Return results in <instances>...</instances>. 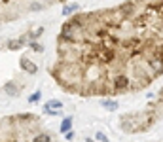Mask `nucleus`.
Returning <instances> with one entry per match:
<instances>
[{
	"label": "nucleus",
	"mask_w": 163,
	"mask_h": 142,
	"mask_svg": "<svg viewBox=\"0 0 163 142\" xmlns=\"http://www.w3.org/2000/svg\"><path fill=\"white\" fill-rule=\"evenodd\" d=\"M49 108H53V110H61L63 108V102L61 101H49V102H46Z\"/></svg>",
	"instance_id": "nucleus-10"
},
{
	"label": "nucleus",
	"mask_w": 163,
	"mask_h": 142,
	"mask_svg": "<svg viewBox=\"0 0 163 142\" xmlns=\"http://www.w3.org/2000/svg\"><path fill=\"white\" fill-rule=\"evenodd\" d=\"M104 108H108L110 112H116L118 108H119V104H118V101H110V98H104V101L101 102Z\"/></svg>",
	"instance_id": "nucleus-7"
},
{
	"label": "nucleus",
	"mask_w": 163,
	"mask_h": 142,
	"mask_svg": "<svg viewBox=\"0 0 163 142\" xmlns=\"http://www.w3.org/2000/svg\"><path fill=\"white\" fill-rule=\"evenodd\" d=\"M32 142H53V137L47 133H38V134H34Z\"/></svg>",
	"instance_id": "nucleus-6"
},
{
	"label": "nucleus",
	"mask_w": 163,
	"mask_h": 142,
	"mask_svg": "<svg viewBox=\"0 0 163 142\" xmlns=\"http://www.w3.org/2000/svg\"><path fill=\"white\" fill-rule=\"evenodd\" d=\"M68 131H72V118H63V121H61V133L63 134H67Z\"/></svg>",
	"instance_id": "nucleus-5"
},
{
	"label": "nucleus",
	"mask_w": 163,
	"mask_h": 142,
	"mask_svg": "<svg viewBox=\"0 0 163 142\" xmlns=\"http://www.w3.org/2000/svg\"><path fill=\"white\" fill-rule=\"evenodd\" d=\"M80 10V6L78 4H68V6H65V8H63V15H70V13H74V11H78Z\"/></svg>",
	"instance_id": "nucleus-8"
},
{
	"label": "nucleus",
	"mask_w": 163,
	"mask_h": 142,
	"mask_svg": "<svg viewBox=\"0 0 163 142\" xmlns=\"http://www.w3.org/2000/svg\"><path fill=\"white\" fill-rule=\"evenodd\" d=\"M83 142H95L93 138H86V140H83Z\"/></svg>",
	"instance_id": "nucleus-14"
},
{
	"label": "nucleus",
	"mask_w": 163,
	"mask_h": 142,
	"mask_svg": "<svg viewBox=\"0 0 163 142\" xmlns=\"http://www.w3.org/2000/svg\"><path fill=\"white\" fill-rule=\"evenodd\" d=\"M31 49H32V51H36V53H42V51H44V46H42V44H38V42H31Z\"/></svg>",
	"instance_id": "nucleus-9"
},
{
	"label": "nucleus",
	"mask_w": 163,
	"mask_h": 142,
	"mask_svg": "<svg viewBox=\"0 0 163 142\" xmlns=\"http://www.w3.org/2000/svg\"><path fill=\"white\" fill-rule=\"evenodd\" d=\"M95 140H99V142H110L108 137H106L104 133H101V131H97V133H95Z\"/></svg>",
	"instance_id": "nucleus-12"
},
{
	"label": "nucleus",
	"mask_w": 163,
	"mask_h": 142,
	"mask_svg": "<svg viewBox=\"0 0 163 142\" xmlns=\"http://www.w3.org/2000/svg\"><path fill=\"white\" fill-rule=\"evenodd\" d=\"M65 137H67V140H72V138H74V133H72V131H68Z\"/></svg>",
	"instance_id": "nucleus-13"
},
{
	"label": "nucleus",
	"mask_w": 163,
	"mask_h": 142,
	"mask_svg": "<svg viewBox=\"0 0 163 142\" xmlns=\"http://www.w3.org/2000/svg\"><path fill=\"white\" fill-rule=\"evenodd\" d=\"M40 97H42V93H40V91H34V93L29 97V102L31 104H34V102H38L40 101Z\"/></svg>",
	"instance_id": "nucleus-11"
},
{
	"label": "nucleus",
	"mask_w": 163,
	"mask_h": 142,
	"mask_svg": "<svg viewBox=\"0 0 163 142\" xmlns=\"http://www.w3.org/2000/svg\"><path fill=\"white\" fill-rule=\"evenodd\" d=\"M25 44H27V38L25 36L19 38V40H10L8 42V49H10V51H15V49H21Z\"/></svg>",
	"instance_id": "nucleus-4"
},
{
	"label": "nucleus",
	"mask_w": 163,
	"mask_h": 142,
	"mask_svg": "<svg viewBox=\"0 0 163 142\" xmlns=\"http://www.w3.org/2000/svg\"><path fill=\"white\" fill-rule=\"evenodd\" d=\"M4 91H6V95H8V97H17V95L21 93V89L17 87V83H15V82H6Z\"/></svg>",
	"instance_id": "nucleus-3"
},
{
	"label": "nucleus",
	"mask_w": 163,
	"mask_h": 142,
	"mask_svg": "<svg viewBox=\"0 0 163 142\" xmlns=\"http://www.w3.org/2000/svg\"><path fill=\"white\" fill-rule=\"evenodd\" d=\"M19 65H21V68H23L27 74H36V72H38V66L34 65L31 59H27V57H21Z\"/></svg>",
	"instance_id": "nucleus-2"
},
{
	"label": "nucleus",
	"mask_w": 163,
	"mask_h": 142,
	"mask_svg": "<svg viewBox=\"0 0 163 142\" xmlns=\"http://www.w3.org/2000/svg\"><path fill=\"white\" fill-rule=\"evenodd\" d=\"M8 142H17V140H8Z\"/></svg>",
	"instance_id": "nucleus-15"
},
{
	"label": "nucleus",
	"mask_w": 163,
	"mask_h": 142,
	"mask_svg": "<svg viewBox=\"0 0 163 142\" xmlns=\"http://www.w3.org/2000/svg\"><path fill=\"white\" fill-rule=\"evenodd\" d=\"M125 89H129V78L123 76V74L116 76L114 80H112V91L119 93V91H125Z\"/></svg>",
	"instance_id": "nucleus-1"
}]
</instances>
